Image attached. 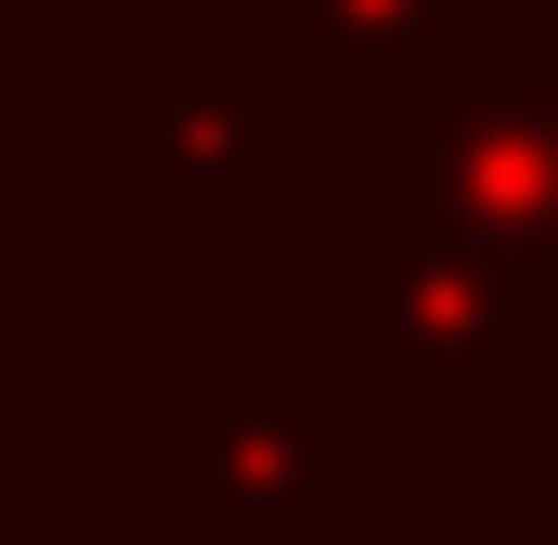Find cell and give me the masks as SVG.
I'll return each mask as SVG.
<instances>
[{
  "instance_id": "cell-1",
  "label": "cell",
  "mask_w": 558,
  "mask_h": 545,
  "mask_svg": "<svg viewBox=\"0 0 558 545\" xmlns=\"http://www.w3.org/2000/svg\"><path fill=\"white\" fill-rule=\"evenodd\" d=\"M533 377V312L494 247L441 234L428 208H364L338 221V390H468L507 403Z\"/></svg>"
},
{
  "instance_id": "cell-2",
  "label": "cell",
  "mask_w": 558,
  "mask_h": 545,
  "mask_svg": "<svg viewBox=\"0 0 558 545\" xmlns=\"http://www.w3.org/2000/svg\"><path fill=\"white\" fill-rule=\"evenodd\" d=\"M390 156H403V208L441 234L494 247L507 286L558 247V39H481L468 65H441L428 92L390 105Z\"/></svg>"
},
{
  "instance_id": "cell-3",
  "label": "cell",
  "mask_w": 558,
  "mask_h": 545,
  "mask_svg": "<svg viewBox=\"0 0 558 545\" xmlns=\"http://www.w3.org/2000/svg\"><path fill=\"white\" fill-rule=\"evenodd\" d=\"M338 441H351V390H169L156 494L208 545H351Z\"/></svg>"
},
{
  "instance_id": "cell-4",
  "label": "cell",
  "mask_w": 558,
  "mask_h": 545,
  "mask_svg": "<svg viewBox=\"0 0 558 545\" xmlns=\"http://www.w3.org/2000/svg\"><path fill=\"white\" fill-rule=\"evenodd\" d=\"M105 208L118 221H169V208L274 221L286 208L274 92L234 65V39H169L131 92L105 105Z\"/></svg>"
},
{
  "instance_id": "cell-5",
  "label": "cell",
  "mask_w": 558,
  "mask_h": 545,
  "mask_svg": "<svg viewBox=\"0 0 558 545\" xmlns=\"http://www.w3.org/2000/svg\"><path fill=\"white\" fill-rule=\"evenodd\" d=\"M520 26L533 0H221V39L274 105H403Z\"/></svg>"
},
{
  "instance_id": "cell-6",
  "label": "cell",
  "mask_w": 558,
  "mask_h": 545,
  "mask_svg": "<svg viewBox=\"0 0 558 545\" xmlns=\"http://www.w3.org/2000/svg\"><path fill=\"white\" fill-rule=\"evenodd\" d=\"M520 312H533V338H558V247L520 272Z\"/></svg>"
}]
</instances>
